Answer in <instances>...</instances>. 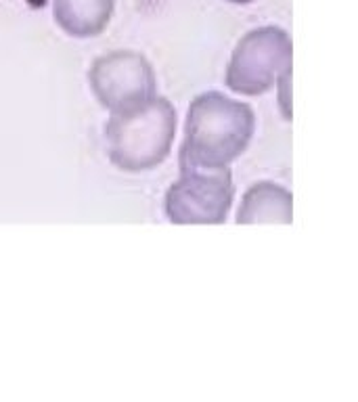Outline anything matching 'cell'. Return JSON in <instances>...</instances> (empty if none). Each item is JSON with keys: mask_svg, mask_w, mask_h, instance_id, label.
I'll list each match as a JSON object with an SVG mask.
<instances>
[{"mask_svg": "<svg viewBox=\"0 0 358 402\" xmlns=\"http://www.w3.org/2000/svg\"><path fill=\"white\" fill-rule=\"evenodd\" d=\"M254 111L218 93H205L193 101L187 117V137L180 151L185 172H223L252 141Z\"/></svg>", "mask_w": 358, "mask_h": 402, "instance_id": "obj_1", "label": "cell"}, {"mask_svg": "<svg viewBox=\"0 0 358 402\" xmlns=\"http://www.w3.org/2000/svg\"><path fill=\"white\" fill-rule=\"evenodd\" d=\"M174 132L176 111L162 97L111 113L105 126L109 157L126 172L153 170L170 155Z\"/></svg>", "mask_w": 358, "mask_h": 402, "instance_id": "obj_2", "label": "cell"}, {"mask_svg": "<svg viewBox=\"0 0 358 402\" xmlns=\"http://www.w3.org/2000/svg\"><path fill=\"white\" fill-rule=\"evenodd\" d=\"M292 70V38L288 32L264 26L247 32L231 59L227 84L239 95H262L272 84H285Z\"/></svg>", "mask_w": 358, "mask_h": 402, "instance_id": "obj_3", "label": "cell"}, {"mask_svg": "<svg viewBox=\"0 0 358 402\" xmlns=\"http://www.w3.org/2000/svg\"><path fill=\"white\" fill-rule=\"evenodd\" d=\"M88 80L99 103L111 113L126 111L156 97L153 67L134 50H113L99 57L91 67Z\"/></svg>", "mask_w": 358, "mask_h": 402, "instance_id": "obj_4", "label": "cell"}, {"mask_svg": "<svg viewBox=\"0 0 358 402\" xmlns=\"http://www.w3.org/2000/svg\"><path fill=\"white\" fill-rule=\"evenodd\" d=\"M233 204V180L223 172H185L166 195V214L180 224L227 220Z\"/></svg>", "mask_w": 358, "mask_h": 402, "instance_id": "obj_5", "label": "cell"}, {"mask_svg": "<svg viewBox=\"0 0 358 402\" xmlns=\"http://www.w3.org/2000/svg\"><path fill=\"white\" fill-rule=\"evenodd\" d=\"M115 0H53L57 26L74 38L99 36L111 21Z\"/></svg>", "mask_w": 358, "mask_h": 402, "instance_id": "obj_6", "label": "cell"}, {"mask_svg": "<svg viewBox=\"0 0 358 402\" xmlns=\"http://www.w3.org/2000/svg\"><path fill=\"white\" fill-rule=\"evenodd\" d=\"M237 222H292V195L279 184L252 186L239 208Z\"/></svg>", "mask_w": 358, "mask_h": 402, "instance_id": "obj_7", "label": "cell"}, {"mask_svg": "<svg viewBox=\"0 0 358 402\" xmlns=\"http://www.w3.org/2000/svg\"><path fill=\"white\" fill-rule=\"evenodd\" d=\"M229 3H233V5H249V3H254V0H229Z\"/></svg>", "mask_w": 358, "mask_h": 402, "instance_id": "obj_8", "label": "cell"}]
</instances>
